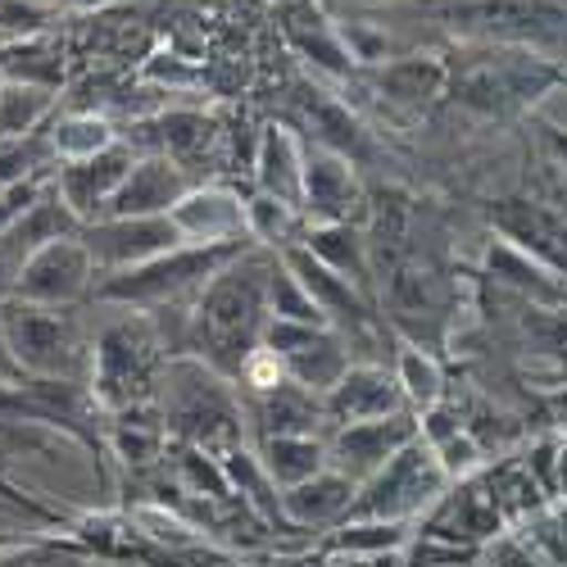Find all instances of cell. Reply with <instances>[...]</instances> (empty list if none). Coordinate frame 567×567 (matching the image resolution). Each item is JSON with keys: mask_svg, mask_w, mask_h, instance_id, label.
<instances>
[{"mask_svg": "<svg viewBox=\"0 0 567 567\" xmlns=\"http://www.w3.org/2000/svg\"><path fill=\"white\" fill-rule=\"evenodd\" d=\"M0 332H6L10 359L19 368H32V372H64L73 350H78L64 318L55 309L28 305V300H6L0 305Z\"/></svg>", "mask_w": 567, "mask_h": 567, "instance_id": "1", "label": "cell"}, {"mask_svg": "<svg viewBox=\"0 0 567 567\" xmlns=\"http://www.w3.org/2000/svg\"><path fill=\"white\" fill-rule=\"evenodd\" d=\"M91 250L78 241V236H64V241H51L45 250H37L19 281H14V300L28 305H45V309H60L69 300H78L91 281Z\"/></svg>", "mask_w": 567, "mask_h": 567, "instance_id": "2", "label": "cell"}, {"mask_svg": "<svg viewBox=\"0 0 567 567\" xmlns=\"http://www.w3.org/2000/svg\"><path fill=\"white\" fill-rule=\"evenodd\" d=\"M177 227L173 218H110L96 223L91 241H82L91 250V264H110V268H136V264H151L168 250H177Z\"/></svg>", "mask_w": 567, "mask_h": 567, "instance_id": "3", "label": "cell"}, {"mask_svg": "<svg viewBox=\"0 0 567 567\" xmlns=\"http://www.w3.org/2000/svg\"><path fill=\"white\" fill-rule=\"evenodd\" d=\"M132 168H136V159L123 146H110V151L91 155V159L64 164L60 177H55V196L69 205L73 218H96L114 205V196L123 192Z\"/></svg>", "mask_w": 567, "mask_h": 567, "instance_id": "4", "label": "cell"}, {"mask_svg": "<svg viewBox=\"0 0 567 567\" xmlns=\"http://www.w3.org/2000/svg\"><path fill=\"white\" fill-rule=\"evenodd\" d=\"M218 259H223V250H214V246L209 250H168L151 264H136V268L118 272L105 287V296H114V300H164V296L182 291L192 277H209L218 268Z\"/></svg>", "mask_w": 567, "mask_h": 567, "instance_id": "5", "label": "cell"}, {"mask_svg": "<svg viewBox=\"0 0 567 567\" xmlns=\"http://www.w3.org/2000/svg\"><path fill=\"white\" fill-rule=\"evenodd\" d=\"M186 200V182H182V168L173 159H141L123 192L114 196V205L105 209L110 218H164L168 209H177Z\"/></svg>", "mask_w": 567, "mask_h": 567, "instance_id": "6", "label": "cell"}, {"mask_svg": "<svg viewBox=\"0 0 567 567\" xmlns=\"http://www.w3.org/2000/svg\"><path fill=\"white\" fill-rule=\"evenodd\" d=\"M259 300H264V287H259V272L255 268H236V272H218L214 291L205 300V327L214 341H236L246 337L255 318H259Z\"/></svg>", "mask_w": 567, "mask_h": 567, "instance_id": "7", "label": "cell"}, {"mask_svg": "<svg viewBox=\"0 0 567 567\" xmlns=\"http://www.w3.org/2000/svg\"><path fill=\"white\" fill-rule=\"evenodd\" d=\"M246 209L236 205L231 196H218V192H209V196H186L177 209H173V227L182 231V236H196L200 246H223L231 231H241L246 227Z\"/></svg>", "mask_w": 567, "mask_h": 567, "instance_id": "8", "label": "cell"}, {"mask_svg": "<svg viewBox=\"0 0 567 567\" xmlns=\"http://www.w3.org/2000/svg\"><path fill=\"white\" fill-rule=\"evenodd\" d=\"M395 409V382L372 368H359V372H346L341 382L332 386V413L350 422H377Z\"/></svg>", "mask_w": 567, "mask_h": 567, "instance_id": "9", "label": "cell"}, {"mask_svg": "<svg viewBox=\"0 0 567 567\" xmlns=\"http://www.w3.org/2000/svg\"><path fill=\"white\" fill-rule=\"evenodd\" d=\"M409 441V427L400 417H377V422H350V427L341 432V441H337V454L350 463L354 458V467H377V463H391L395 458V450Z\"/></svg>", "mask_w": 567, "mask_h": 567, "instance_id": "10", "label": "cell"}, {"mask_svg": "<svg viewBox=\"0 0 567 567\" xmlns=\"http://www.w3.org/2000/svg\"><path fill=\"white\" fill-rule=\"evenodd\" d=\"M259 182H264V196L281 205H296L305 196V164L287 132H268L264 155H259Z\"/></svg>", "mask_w": 567, "mask_h": 567, "instance_id": "11", "label": "cell"}, {"mask_svg": "<svg viewBox=\"0 0 567 567\" xmlns=\"http://www.w3.org/2000/svg\"><path fill=\"white\" fill-rule=\"evenodd\" d=\"M0 78L6 82H28L51 91L60 82V55L45 45V37H23L0 45Z\"/></svg>", "mask_w": 567, "mask_h": 567, "instance_id": "12", "label": "cell"}, {"mask_svg": "<svg viewBox=\"0 0 567 567\" xmlns=\"http://www.w3.org/2000/svg\"><path fill=\"white\" fill-rule=\"evenodd\" d=\"M45 114H51V91H45V86L0 82V141L32 136Z\"/></svg>", "mask_w": 567, "mask_h": 567, "instance_id": "13", "label": "cell"}, {"mask_svg": "<svg viewBox=\"0 0 567 567\" xmlns=\"http://www.w3.org/2000/svg\"><path fill=\"white\" fill-rule=\"evenodd\" d=\"M305 200L322 218H341L346 205H354V182L341 159H309L305 164Z\"/></svg>", "mask_w": 567, "mask_h": 567, "instance_id": "14", "label": "cell"}, {"mask_svg": "<svg viewBox=\"0 0 567 567\" xmlns=\"http://www.w3.org/2000/svg\"><path fill=\"white\" fill-rule=\"evenodd\" d=\"M114 146V132L105 118L96 114H73L64 118L55 132H51V155L64 159V164H78V159H91V155H101Z\"/></svg>", "mask_w": 567, "mask_h": 567, "instance_id": "15", "label": "cell"}, {"mask_svg": "<svg viewBox=\"0 0 567 567\" xmlns=\"http://www.w3.org/2000/svg\"><path fill=\"white\" fill-rule=\"evenodd\" d=\"M291 277L309 291V300L318 309H341V305H354L350 296V277H341L332 264H322L313 255H296L291 259Z\"/></svg>", "mask_w": 567, "mask_h": 567, "instance_id": "16", "label": "cell"}, {"mask_svg": "<svg viewBox=\"0 0 567 567\" xmlns=\"http://www.w3.org/2000/svg\"><path fill=\"white\" fill-rule=\"evenodd\" d=\"M350 504V482L346 477H309L291 491V508L300 517H332Z\"/></svg>", "mask_w": 567, "mask_h": 567, "instance_id": "17", "label": "cell"}, {"mask_svg": "<svg viewBox=\"0 0 567 567\" xmlns=\"http://www.w3.org/2000/svg\"><path fill=\"white\" fill-rule=\"evenodd\" d=\"M268 467H272V477L300 486V482L318 477V445H309L300 436H277L268 445Z\"/></svg>", "mask_w": 567, "mask_h": 567, "instance_id": "18", "label": "cell"}, {"mask_svg": "<svg viewBox=\"0 0 567 567\" xmlns=\"http://www.w3.org/2000/svg\"><path fill=\"white\" fill-rule=\"evenodd\" d=\"M41 168V146L32 136H19V141H0V196L10 186H23L32 182V173Z\"/></svg>", "mask_w": 567, "mask_h": 567, "instance_id": "19", "label": "cell"}, {"mask_svg": "<svg viewBox=\"0 0 567 567\" xmlns=\"http://www.w3.org/2000/svg\"><path fill=\"white\" fill-rule=\"evenodd\" d=\"M272 309H277V318H287V322H318V313H322L291 272L272 277Z\"/></svg>", "mask_w": 567, "mask_h": 567, "instance_id": "20", "label": "cell"}, {"mask_svg": "<svg viewBox=\"0 0 567 567\" xmlns=\"http://www.w3.org/2000/svg\"><path fill=\"white\" fill-rule=\"evenodd\" d=\"M45 19H51V10H45L41 0H0V32H6L10 41L41 37Z\"/></svg>", "mask_w": 567, "mask_h": 567, "instance_id": "21", "label": "cell"}, {"mask_svg": "<svg viewBox=\"0 0 567 567\" xmlns=\"http://www.w3.org/2000/svg\"><path fill=\"white\" fill-rule=\"evenodd\" d=\"M404 382H409V395L432 400L436 395V368L422 354H404Z\"/></svg>", "mask_w": 567, "mask_h": 567, "instance_id": "22", "label": "cell"}, {"mask_svg": "<svg viewBox=\"0 0 567 567\" xmlns=\"http://www.w3.org/2000/svg\"><path fill=\"white\" fill-rule=\"evenodd\" d=\"M45 10H91V6H105V0H41Z\"/></svg>", "mask_w": 567, "mask_h": 567, "instance_id": "23", "label": "cell"}]
</instances>
